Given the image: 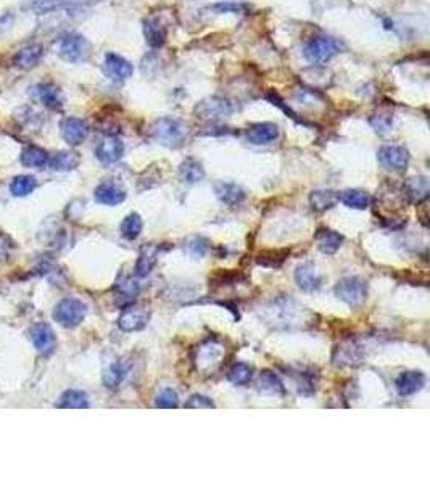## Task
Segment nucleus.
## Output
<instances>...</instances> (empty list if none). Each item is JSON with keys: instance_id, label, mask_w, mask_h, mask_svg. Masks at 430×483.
I'll return each mask as SVG.
<instances>
[{"instance_id": "nucleus-1", "label": "nucleus", "mask_w": 430, "mask_h": 483, "mask_svg": "<svg viewBox=\"0 0 430 483\" xmlns=\"http://www.w3.org/2000/svg\"><path fill=\"white\" fill-rule=\"evenodd\" d=\"M150 137L166 148H179L189 137V126L182 119L164 116L157 119L150 128Z\"/></svg>"}, {"instance_id": "nucleus-2", "label": "nucleus", "mask_w": 430, "mask_h": 483, "mask_svg": "<svg viewBox=\"0 0 430 483\" xmlns=\"http://www.w3.org/2000/svg\"><path fill=\"white\" fill-rule=\"evenodd\" d=\"M58 57L68 63H83L91 57V44L78 33L67 34L58 42Z\"/></svg>"}, {"instance_id": "nucleus-3", "label": "nucleus", "mask_w": 430, "mask_h": 483, "mask_svg": "<svg viewBox=\"0 0 430 483\" xmlns=\"http://www.w3.org/2000/svg\"><path fill=\"white\" fill-rule=\"evenodd\" d=\"M342 51L338 41H335L332 37L327 36H319L309 41L303 49V57L308 60L309 63L314 64H322L331 62V60L338 55Z\"/></svg>"}, {"instance_id": "nucleus-4", "label": "nucleus", "mask_w": 430, "mask_h": 483, "mask_svg": "<svg viewBox=\"0 0 430 483\" xmlns=\"http://www.w3.org/2000/svg\"><path fill=\"white\" fill-rule=\"evenodd\" d=\"M87 315V306L78 298H64L55 306L53 321L67 328H74L84 321Z\"/></svg>"}, {"instance_id": "nucleus-5", "label": "nucleus", "mask_w": 430, "mask_h": 483, "mask_svg": "<svg viewBox=\"0 0 430 483\" xmlns=\"http://www.w3.org/2000/svg\"><path fill=\"white\" fill-rule=\"evenodd\" d=\"M335 295L348 306H359L366 300L368 286L361 277H345L335 287Z\"/></svg>"}, {"instance_id": "nucleus-6", "label": "nucleus", "mask_w": 430, "mask_h": 483, "mask_svg": "<svg viewBox=\"0 0 430 483\" xmlns=\"http://www.w3.org/2000/svg\"><path fill=\"white\" fill-rule=\"evenodd\" d=\"M232 103L223 97H208L195 107V113L205 121H221L232 114Z\"/></svg>"}, {"instance_id": "nucleus-7", "label": "nucleus", "mask_w": 430, "mask_h": 483, "mask_svg": "<svg viewBox=\"0 0 430 483\" xmlns=\"http://www.w3.org/2000/svg\"><path fill=\"white\" fill-rule=\"evenodd\" d=\"M103 71L107 74V78L113 82H124L132 76L134 68L131 62H128L126 58L121 57L118 53H107L105 55L103 62Z\"/></svg>"}, {"instance_id": "nucleus-8", "label": "nucleus", "mask_w": 430, "mask_h": 483, "mask_svg": "<svg viewBox=\"0 0 430 483\" xmlns=\"http://www.w3.org/2000/svg\"><path fill=\"white\" fill-rule=\"evenodd\" d=\"M29 335H31V340L34 343V346H36L39 355L50 356L55 351V346H57V337H55V332L50 324L47 322L34 324L31 331H29Z\"/></svg>"}, {"instance_id": "nucleus-9", "label": "nucleus", "mask_w": 430, "mask_h": 483, "mask_svg": "<svg viewBox=\"0 0 430 483\" xmlns=\"http://www.w3.org/2000/svg\"><path fill=\"white\" fill-rule=\"evenodd\" d=\"M379 161L388 171L402 173L408 168L409 153L402 146H384L377 153Z\"/></svg>"}, {"instance_id": "nucleus-10", "label": "nucleus", "mask_w": 430, "mask_h": 483, "mask_svg": "<svg viewBox=\"0 0 430 483\" xmlns=\"http://www.w3.org/2000/svg\"><path fill=\"white\" fill-rule=\"evenodd\" d=\"M60 132H62V137L64 139V142H67L68 146L76 147V146H81V143L87 139L89 126L87 123L81 118L68 116L62 119V123H60Z\"/></svg>"}, {"instance_id": "nucleus-11", "label": "nucleus", "mask_w": 430, "mask_h": 483, "mask_svg": "<svg viewBox=\"0 0 430 483\" xmlns=\"http://www.w3.org/2000/svg\"><path fill=\"white\" fill-rule=\"evenodd\" d=\"M124 155V143L121 139L114 136H105L102 141L98 142L96 148V157L100 163L103 164H113L119 161Z\"/></svg>"}, {"instance_id": "nucleus-12", "label": "nucleus", "mask_w": 430, "mask_h": 483, "mask_svg": "<svg viewBox=\"0 0 430 483\" xmlns=\"http://www.w3.org/2000/svg\"><path fill=\"white\" fill-rule=\"evenodd\" d=\"M147 321L148 315L142 306H128L118 317V327L123 332H139L147 326Z\"/></svg>"}, {"instance_id": "nucleus-13", "label": "nucleus", "mask_w": 430, "mask_h": 483, "mask_svg": "<svg viewBox=\"0 0 430 483\" xmlns=\"http://www.w3.org/2000/svg\"><path fill=\"white\" fill-rule=\"evenodd\" d=\"M295 282L304 292H314L322 286V274L313 263H303L295 269Z\"/></svg>"}, {"instance_id": "nucleus-14", "label": "nucleus", "mask_w": 430, "mask_h": 483, "mask_svg": "<svg viewBox=\"0 0 430 483\" xmlns=\"http://www.w3.org/2000/svg\"><path fill=\"white\" fill-rule=\"evenodd\" d=\"M94 198H96V202L100 203V205L117 207L126 200V191L113 182H103L96 188Z\"/></svg>"}, {"instance_id": "nucleus-15", "label": "nucleus", "mask_w": 430, "mask_h": 483, "mask_svg": "<svg viewBox=\"0 0 430 483\" xmlns=\"http://www.w3.org/2000/svg\"><path fill=\"white\" fill-rule=\"evenodd\" d=\"M279 137V128L273 123H258L247 129V141L255 146H268Z\"/></svg>"}, {"instance_id": "nucleus-16", "label": "nucleus", "mask_w": 430, "mask_h": 483, "mask_svg": "<svg viewBox=\"0 0 430 483\" xmlns=\"http://www.w3.org/2000/svg\"><path fill=\"white\" fill-rule=\"evenodd\" d=\"M424 385H426V376L419 371L403 372V374L398 376L397 382H395L397 392L402 396H411L419 390H422Z\"/></svg>"}, {"instance_id": "nucleus-17", "label": "nucleus", "mask_w": 430, "mask_h": 483, "mask_svg": "<svg viewBox=\"0 0 430 483\" xmlns=\"http://www.w3.org/2000/svg\"><path fill=\"white\" fill-rule=\"evenodd\" d=\"M223 356V346L216 342H208L198 350L197 355V367L203 372H209L216 367Z\"/></svg>"}, {"instance_id": "nucleus-18", "label": "nucleus", "mask_w": 430, "mask_h": 483, "mask_svg": "<svg viewBox=\"0 0 430 483\" xmlns=\"http://www.w3.org/2000/svg\"><path fill=\"white\" fill-rule=\"evenodd\" d=\"M214 193L223 203H226L229 207H236L240 205L247 197V193L240 186L234 182H216L214 184Z\"/></svg>"}, {"instance_id": "nucleus-19", "label": "nucleus", "mask_w": 430, "mask_h": 483, "mask_svg": "<svg viewBox=\"0 0 430 483\" xmlns=\"http://www.w3.org/2000/svg\"><path fill=\"white\" fill-rule=\"evenodd\" d=\"M34 98L50 109H62L63 107L62 91L55 84H39L34 89Z\"/></svg>"}, {"instance_id": "nucleus-20", "label": "nucleus", "mask_w": 430, "mask_h": 483, "mask_svg": "<svg viewBox=\"0 0 430 483\" xmlns=\"http://www.w3.org/2000/svg\"><path fill=\"white\" fill-rule=\"evenodd\" d=\"M78 2L79 0H23V8L34 15H47Z\"/></svg>"}, {"instance_id": "nucleus-21", "label": "nucleus", "mask_w": 430, "mask_h": 483, "mask_svg": "<svg viewBox=\"0 0 430 483\" xmlns=\"http://www.w3.org/2000/svg\"><path fill=\"white\" fill-rule=\"evenodd\" d=\"M160 248L158 245H153V243H148V245H144L141 248V253H139V260L136 263V276L137 277H147L152 269L157 265L158 255H160Z\"/></svg>"}, {"instance_id": "nucleus-22", "label": "nucleus", "mask_w": 430, "mask_h": 483, "mask_svg": "<svg viewBox=\"0 0 430 483\" xmlns=\"http://www.w3.org/2000/svg\"><path fill=\"white\" fill-rule=\"evenodd\" d=\"M404 197L411 203L421 205L429 198V179L424 176L413 177L404 184Z\"/></svg>"}, {"instance_id": "nucleus-23", "label": "nucleus", "mask_w": 430, "mask_h": 483, "mask_svg": "<svg viewBox=\"0 0 430 483\" xmlns=\"http://www.w3.org/2000/svg\"><path fill=\"white\" fill-rule=\"evenodd\" d=\"M144 36L145 39H147L150 47L160 49L164 46V42H166L168 31L166 28L160 23V19L150 18L144 23Z\"/></svg>"}, {"instance_id": "nucleus-24", "label": "nucleus", "mask_w": 430, "mask_h": 483, "mask_svg": "<svg viewBox=\"0 0 430 483\" xmlns=\"http://www.w3.org/2000/svg\"><path fill=\"white\" fill-rule=\"evenodd\" d=\"M314 240L318 243L319 252L324 253V255H334L342 245L343 237L338 232L331 231V229H319Z\"/></svg>"}, {"instance_id": "nucleus-25", "label": "nucleus", "mask_w": 430, "mask_h": 483, "mask_svg": "<svg viewBox=\"0 0 430 483\" xmlns=\"http://www.w3.org/2000/svg\"><path fill=\"white\" fill-rule=\"evenodd\" d=\"M41 58H42V47L37 46V44H33V46L24 47L15 55L13 63L15 67L19 69H31L36 67Z\"/></svg>"}, {"instance_id": "nucleus-26", "label": "nucleus", "mask_w": 430, "mask_h": 483, "mask_svg": "<svg viewBox=\"0 0 430 483\" xmlns=\"http://www.w3.org/2000/svg\"><path fill=\"white\" fill-rule=\"evenodd\" d=\"M57 406L62 407V410H87L91 403H89V398L84 392L67 390L60 396Z\"/></svg>"}, {"instance_id": "nucleus-27", "label": "nucleus", "mask_w": 430, "mask_h": 483, "mask_svg": "<svg viewBox=\"0 0 430 483\" xmlns=\"http://www.w3.org/2000/svg\"><path fill=\"white\" fill-rule=\"evenodd\" d=\"M179 177L186 184H197L205 177V169L202 163H198L194 158H187L179 166Z\"/></svg>"}, {"instance_id": "nucleus-28", "label": "nucleus", "mask_w": 430, "mask_h": 483, "mask_svg": "<svg viewBox=\"0 0 430 483\" xmlns=\"http://www.w3.org/2000/svg\"><path fill=\"white\" fill-rule=\"evenodd\" d=\"M128 372H129V366L126 365V362L123 361L113 362V365L108 366V369L103 372V383L107 385V388L114 390V388H118L124 382V378L128 377Z\"/></svg>"}, {"instance_id": "nucleus-29", "label": "nucleus", "mask_w": 430, "mask_h": 483, "mask_svg": "<svg viewBox=\"0 0 430 483\" xmlns=\"http://www.w3.org/2000/svg\"><path fill=\"white\" fill-rule=\"evenodd\" d=\"M258 390L264 395H284L286 388L274 372L263 371L258 378Z\"/></svg>"}, {"instance_id": "nucleus-30", "label": "nucleus", "mask_w": 430, "mask_h": 483, "mask_svg": "<svg viewBox=\"0 0 430 483\" xmlns=\"http://www.w3.org/2000/svg\"><path fill=\"white\" fill-rule=\"evenodd\" d=\"M22 163L26 168L42 169L49 164V153L39 147H26L22 153Z\"/></svg>"}, {"instance_id": "nucleus-31", "label": "nucleus", "mask_w": 430, "mask_h": 483, "mask_svg": "<svg viewBox=\"0 0 430 483\" xmlns=\"http://www.w3.org/2000/svg\"><path fill=\"white\" fill-rule=\"evenodd\" d=\"M338 202V195L334 191H314L309 195V203L314 211H327Z\"/></svg>"}, {"instance_id": "nucleus-32", "label": "nucleus", "mask_w": 430, "mask_h": 483, "mask_svg": "<svg viewBox=\"0 0 430 483\" xmlns=\"http://www.w3.org/2000/svg\"><path fill=\"white\" fill-rule=\"evenodd\" d=\"M79 155L74 152H58L55 155L49 157V166L55 171H71L78 168Z\"/></svg>"}, {"instance_id": "nucleus-33", "label": "nucleus", "mask_w": 430, "mask_h": 483, "mask_svg": "<svg viewBox=\"0 0 430 483\" xmlns=\"http://www.w3.org/2000/svg\"><path fill=\"white\" fill-rule=\"evenodd\" d=\"M338 200H342L345 207L353 208V210H366L371 205V197L363 191H347L338 197Z\"/></svg>"}, {"instance_id": "nucleus-34", "label": "nucleus", "mask_w": 430, "mask_h": 483, "mask_svg": "<svg viewBox=\"0 0 430 483\" xmlns=\"http://www.w3.org/2000/svg\"><path fill=\"white\" fill-rule=\"evenodd\" d=\"M142 229H144V221L141 215H137V213H131V215H128L123 219L119 231H121V236L126 238V240H136V238L141 236Z\"/></svg>"}, {"instance_id": "nucleus-35", "label": "nucleus", "mask_w": 430, "mask_h": 483, "mask_svg": "<svg viewBox=\"0 0 430 483\" xmlns=\"http://www.w3.org/2000/svg\"><path fill=\"white\" fill-rule=\"evenodd\" d=\"M37 182L33 176H17L10 184V192L15 197H28L36 188Z\"/></svg>"}, {"instance_id": "nucleus-36", "label": "nucleus", "mask_w": 430, "mask_h": 483, "mask_svg": "<svg viewBox=\"0 0 430 483\" xmlns=\"http://www.w3.org/2000/svg\"><path fill=\"white\" fill-rule=\"evenodd\" d=\"M252 376H253V369L248 365H245V362H236V365H234L227 372L229 382L237 387L247 385V383L252 380Z\"/></svg>"}, {"instance_id": "nucleus-37", "label": "nucleus", "mask_w": 430, "mask_h": 483, "mask_svg": "<svg viewBox=\"0 0 430 483\" xmlns=\"http://www.w3.org/2000/svg\"><path fill=\"white\" fill-rule=\"evenodd\" d=\"M289 250H269L259 253L257 263L264 267H281L282 263L287 260Z\"/></svg>"}, {"instance_id": "nucleus-38", "label": "nucleus", "mask_w": 430, "mask_h": 483, "mask_svg": "<svg viewBox=\"0 0 430 483\" xmlns=\"http://www.w3.org/2000/svg\"><path fill=\"white\" fill-rule=\"evenodd\" d=\"M208 247L209 245H208L207 238L198 237V236L191 237L186 242V252H187V255H191L192 258H203L205 255H207Z\"/></svg>"}, {"instance_id": "nucleus-39", "label": "nucleus", "mask_w": 430, "mask_h": 483, "mask_svg": "<svg viewBox=\"0 0 430 483\" xmlns=\"http://www.w3.org/2000/svg\"><path fill=\"white\" fill-rule=\"evenodd\" d=\"M155 406L162 407V410H174L179 406V396L173 388H164L163 392L158 393L157 400H155Z\"/></svg>"}, {"instance_id": "nucleus-40", "label": "nucleus", "mask_w": 430, "mask_h": 483, "mask_svg": "<svg viewBox=\"0 0 430 483\" xmlns=\"http://www.w3.org/2000/svg\"><path fill=\"white\" fill-rule=\"evenodd\" d=\"M338 360L335 361V365L338 366H353L359 362V355H358V348L353 345H347L338 348Z\"/></svg>"}, {"instance_id": "nucleus-41", "label": "nucleus", "mask_w": 430, "mask_h": 483, "mask_svg": "<svg viewBox=\"0 0 430 483\" xmlns=\"http://www.w3.org/2000/svg\"><path fill=\"white\" fill-rule=\"evenodd\" d=\"M240 279H242V276H240L239 272H229V271H223V269H219L213 277H209V282H213V286L224 287V286H231V283L234 282H239Z\"/></svg>"}, {"instance_id": "nucleus-42", "label": "nucleus", "mask_w": 430, "mask_h": 483, "mask_svg": "<svg viewBox=\"0 0 430 483\" xmlns=\"http://www.w3.org/2000/svg\"><path fill=\"white\" fill-rule=\"evenodd\" d=\"M117 290L119 292V295L126 298H134L141 288H139V283L136 281H132L131 277H123L121 281L117 283Z\"/></svg>"}, {"instance_id": "nucleus-43", "label": "nucleus", "mask_w": 430, "mask_h": 483, "mask_svg": "<svg viewBox=\"0 0 430 483\" xmlns=\"http://www.w3.org/2000/svg\"><path fill=\"white\" fill-rule=\"evenodd\" d=\"M209 10L218 15L223 13H243L247 7H245L243 3H237V2H218L209 7Z\"/></svg>"}, {"instance_id": "nucleus-44", "label": "nucleus", "mask_w": 430, "mask_h": 483, "mask_svg": "<svg viewBox=\"0 0 430 483\" xmlns=\"http://www.w3.org/2000/svg\"><path fill=\"white\" fill-rule=\"evenodd\" d=\"M184 406H186L187 410H213L214 403L209 400L208 396L192 395Z\"/></svg>"}, {"instance_id": "nucleus-45", "label": "nucleus", "mask_w": 430, "mask_h": 483, "mask_svg": "<svg viewBox=\"0 0 430 483\" xmlns=\"http://www.w3.org/2000/svg\"><path fill=\"white\" fill-rule=\"evenodd\" d=\"M371 126L377 134H387L392 131L393 128V118L392 116H374L371 118Z\"/></svg>"}, {"instance_id": "nucleus-46", "label": "nucleus", "mask_w": 430, "mask_h": 483, "mask_svg": "<svg viewBox=\"0 0 430 483\" xmlns=\"http://www.w3.org/2000/svg\"><path fill=\"white\" fill-rule=\"evenodd\" d=\"M15 248V242L10 238L7 234L0 232V263H7L10 260Z\"/></svg>"}]
</instances>
